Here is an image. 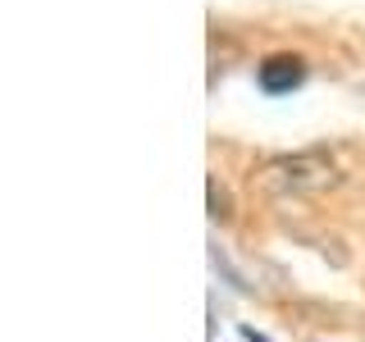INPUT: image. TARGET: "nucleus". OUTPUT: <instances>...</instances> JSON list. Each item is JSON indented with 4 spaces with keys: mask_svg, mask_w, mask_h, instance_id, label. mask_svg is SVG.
Wrapping results in <instances>:
<instances>
[{
    "mask_svg": "<svg viewBox=\"0 0 365 342\" xmlns=\"http://www.w3.org/2000/svg\"><path fill=\"white\" fill-rule=\"evenodd\" d=\"M256 78H260V87H265L269 96H283V91L302 87V78H306V64L297 60V55H269V60L256 68Z\"/></svg>",
    "mask_w": 365,
    "mask_h": 342,
    "instance_id": "obj_2",
    "label": "nucleus"
},
{
    "mask_svg": "<svg viewBox=\"0 0 365 342\" xmlns=\"http://www.w3.org/2000/svg\"><path fill=\"white\" fill-rule=\"evenodd\" d=\"M242 338H247V342H265V338L256 333V328H242Z\"/></svg>",
    "mask_w": 365,
    "mask_h": 342,
    "instance_id": "obj_3",
    "label": "nucleus"
},
{
    "mask_svg": "<svg viewBox=\"0 0 365 342\" xmlns=\"http://www.w3.org/2000/svg\"><path fill=\"white\" fill-rule=\"evenodd\" d=\"M260 182L269 192H283V197H302V192H324L338 182V165L329 160V151H297V155H274L265 169H260Z\"/></svg>",
    "mask_w": 365,
    "mask_h": 342,
    "instance_id": "obj_1",
    "label": "nucleus"
}]
</instances>
